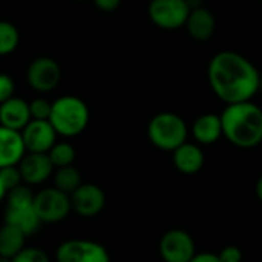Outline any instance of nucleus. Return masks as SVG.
Masks as SVG:
<instances>
[{
	"instance_id": "nucleus-1",
	"label": "nucleus",
	"mask_w": 262,
	"mask_h": 262,
	"mask_svg": "<svg viewBox=\"0 0 262 262\" xmlns=\"http://www.w3.org/2000/svg\"><path fill=\"white\" fill-rule=\"evenodd\" d=\"M207 80L221 101L235 104L250 101L259 92L261 72L239 52L221 51L209 61Z\"/></svg>"
},
{
	"instance_id": "nucleus-2",
	"label": "nucleus",
	"mask_w": 262,
	"mask_h": 262,
	"mask_svg": "<svg viewBox=\"0 0 262 262\" xmlns=\"http://www.w3.org/2000/svg\"><path fill=\"white\" fill-rule=\"evenodd\" d=\"M223 137L239 149H252L262 143V109L250 101L227 104L223 111Z\"/></svg>"
},
{
	"instance_id": "nucleus-3",
	"label": "nucleus",
	"mask_w": 262,
	"mask_h": 262,
	"mask_svg": "<svg viewBox=\"0 0 262 262\" xmlns=\"http://www.w3.org/2000/svg\"><path fill=\"white\" fill-rule=\"evenodd\" d=\"M49 123L55 129L57 135L71 138L80 135L89 123L88 104L74 95H63L52 101Z\"/></svg>"
},
{
	"instance_id": "nucleus-4",
	"label": "nucleus",
	"mask_w": 262,
	"mask_h": 262,
	"mask_svg": "<svg viewBox=\"0 0 262 262\" xmlns=\"http://www.w3.org/2000/svg\"><path fill=\"white\" fill-rule=\"evenodd\" d=\"M187 135L186 121L173 112H160L147 124V137L160 150L173 152L187 141Z\"/></svg>"
},
{
	"instance_id": "nucleus-5",
	"label": "nucleus",
	"mask_w": 262,
	"mask_h": 262,
	"mask_svg": "<svg viewBox=\"0 0 262 262\" xmlns=\"http://www.w3.org/2000/svg\"><path fill=\"white\" fill-rule=\"evenodd\" d=\"M32 207L43 223H60L71 213V198L55 187H46L34 195Z\"/></svg>"
},
{
	"instance_id": "nucleus-6",
	"label": "nucleus",
	"mask_w": 262,
	"mask_h": 262,
	"mask_svg": "<svg viewBox=\"0 0 262 262\" xmlns=\"http://www.w3.org/2000/svg\"><path fill=\"white\" fill-rule=\"evenodd\" d=\"M147 14L155 26L175 31L186 25L190 8L186 0H150Z\"/></svg>"
},
{
	"instance_id": "nucleus-7",
	"label": "nucleus",
	"mask_w": 262,
	"mask_h": 262,
	"mask_svg": "<svg viewBox=\"0 0 262 262\" xmlns=\"http://www.w3.org/2000/svg\"><path fill=\"white\" fill-rule=\"evenodd\" d=\"M55 262H111L104 246L91 239H68L57 247Z\"/></svg>"
},
{
	"instance_id": "nucleus-8",
	"label": "nucleus",
	"mask_w": 262,
	"mask_h": 262,
	"mask_svg": "<svg viewBox=\"0 0 262 262\" xmlns=\"http://www.w3.org/2000/svg\"><path fill=\"white\" fill-rule=\"evenodd\" d=\"M160 255L164 262H190L196 255L195 241L184 230H169L160 239Z\"/></svg>"
},
{
	"instance_id": "nucleus-9",
	"label": "nucleus",
	"mask_w": 262,
	"mask_h": 262,
	"mask_svg": "<svg viewBox=\"0 0 262 262\" xmlns=\"http://www.w3.org/2000/svg\"><path fill=\"white\" fill-rule=\"evenodd\" d=\"M26 78L34 91L40 94H48L58 86L61 80V69L54 58L38 57L32 60L28 66Z\"/></svg>"
},
{
	"instance_id": "nucleus-10",
	"label": "nucleus",
	"mask_w": 262,
	"mask_h": 262,
	"mask_svg": "<svg viewBox=\"0 0 262 262\" xmlns=\"http://www.w3.org/2000/svg\"><path fill=\"white\" fill-rule=\"evenodd\" d=\"M69 198L71 209L83 218L97 216L106 204V195L103 189L92 183H81L69 195Z\"/></svg>"
},
{
	"instance_id": "nucleus-11",
	"label": "nucleus",
	"mask_w": 262,
	"mask_h": 262,
	"mask_svg": "<svg viewBox=\"0 0 262 262\" xmlns=\"http://www.w3.org/2000/svg\"><path fill=\"white\" fill-rule=\"evenodd\" d=\"M20 134L26 154H48L57 143V132L49 120H31Z\"/></svg>"
},
{
	"instance_id": "nucleus-12",
	"label": "nucleus",
	"mask_w": 262,
	"mask_h": 262,
	"mask_svg": "<svg viewBox=\"0 0 262 262\" xmlns=\"http://www.w3.org/2000/svg\"><path fill=\"white\" fill-rule=\"evenodd\" d=\"M17 166L23 183H26L28 186L45 183L54 170L48 154H25Z\"/></svg>"
},
{
	"instance_id": "nucleus-13",
	"label": "nucleus",
	"mask_w": 262,
	"mask_h": 262,
	"mask_svg": "<svg viewBox=\"0 0 262 262\" xmlns=\"http://www.w3.org/2000/svg\"><path fill=\"white\" fill-rule=\"evenodd\" d=\"M29 121V103L23 98L12 97L0 104V126L21 132Z\"/></svg>"
},
{
	"instance_id": "nucleus-14",
	"label": "nucleus",
	"mask_w": 262,
	"mask_h": 262,
	"mask_svg": "<svg viewBox=\"0 0 262 262\" xmlns=\"http://www.w3.org/2000/svg\"><path fill=\"white\" fill-rule=\"evenodd\" d=\"M173 166L184 175L198 173L204 166V154L200 144L186 141L172 152Z\"/></svg>"
},
{
	"instance_id": "nucleus-15",
	"label": "nucleus",
	"mask_w": 262,
	"mask_h": 262,
	"mask_svg": "<svg viewBox=\"0 0 262 262\" xmlns=\"http://www.w3.org/2000/svg\"><path fill=\"white\" fill-rule=\"evenodd\" d=\"M25 144L21 134L0 126V169L17 166L25 157Z\"/></svg>"
},
{
	"instance_id": "nucleus-16",
	"label": "nucleus",
	"mask_w": 262,
	"mask_h": 262,
	"mask_svg": "<svg viewBox=\"0 0 262 262\" xmlns=\"http://www.w3.org/2000/svg\"><path fill=\"white\" fill-rule=\"evenodd\" d=\"M190 130L196 144L210 146L223 137L221 117L216 114H204L193 121Z\"/></svg>"
},
{
	"instance_id": "nucleus-17",
	"label": "nucleus",
	"mask_w": 262,
	"mask_h": 262,
	"mask_svg": "<svg viewBox=\"0 0 262 262\" xmlns=\"http://www.w3.org/2000/svg\"><path fill=\"white\" fill-rule=\"evenodd\" d=\"M184 26L193 40L206 41L212 38L216 31V18L207 8L201 6L190 11Z\"/></svg>"
},
{
	"instance_id": "nucleus-18",
	"label": "nucleus",
	"mask_w": 262,
	"mask_h": 262,
	"mask_svg": "<svg viewBox=\"0 0 262 262\" xmlns=\"http://www.w3.org/2000/svg\"><path fill=\"white\" fill-rule=\"evenodd\" d=\"M5 224H9V226L15 227L25 236H31L40 229L41 221L38 220L34 207H21V209H9V207H6Z\"/></svg>"
},
{
	"instance_id": "nucleus-19",
	"label": "nucleus",
	"mask_w": 262,
	"mask_h": 262,
	"mask_svg": "<svg viewBox=\"0 0 262 262\" xmlns=\"http://www.w3.org/2000/svg\"><path fill=\"white\" fill-rule=\"evenodd\" d=\"M26 236L9 224L0 227V256L12 259L20 250L25 249Z\"/></svg>"
},
{
	"instance_id": "nucleus-20",
	"label": "nucleus",
	"mask_w": 262,
	"mask_h": 262,
	"mask_svg": "<svg viewBox=\"0 0 262 262\" xmlns=\"http://www.w3.org/2000/svg\"><path fill=\"white\" fill-rule=\"evenodd\" d=\"M81 184V173L74 166H66L57 169L54 175V187L66 195H71Z\"/></svg>"
},
{
	"instance_id": "nucleus-21",
	"label": "nucleus",
	"mask_w": 262,
	"mask_h": 262,
	"mask_svg": "<svg viewBox=\"0 0 262 262\" xmlns=\"http://www.w3.org/2000/svg\"><path fill=\"white\" fill-rule=\"evenodd\" d=\"M48 157L55 169L72 166L75 160V147L68 141H57L48 152Z\"/></svg>"
},
{
	"instance_id": "nucleus-22",
	"label": "nucleus",
	"mask_w": 262,
	"mask_h": 262,
	"mask_svg": "<svg viewBox=\"0 0 262 262\" xmlns=\"http://www.w3.org/2000/svg\"><path fill=\"white\" fill-rule=\"evenodd\" d=\"M20 43V34L14 23L0 20V57L12 54Z\"/></svg>"
},
{
	"instance_id": "nucleus-23",
	"label": "nucleus",
	"mask_w": 262,
	"mask_h": 262,
	"mask_svg": "<svg viewBox=\"0 0 262 262\" xmlns=\"http://www.w3.org/2000/svg\"><path fill=\"white\" fill-rule=\"evenodd\" d=\"M34 195L32 190L25 186V184H20L14 189H11L8 193H6V203H8V207L9 209H21V207H32V203H34Z\"/></svg>"
},
{
	"instance_id": "nucleus-24",
	"label": "nucleus",
	"mask_w": 262,
	"mask_h": 262,
	"mask_svg": "<svg viewBox=\"0 0 262 262\" xmlns=\"http://www.w3.org/2000/svg\"><path fill=\"white\" fill-rule=\"evenodd\" d=\"M12 262H51L48 253L40 247H25L20 250L14 258Z\"/></svg>"
},
{
	"instance_id": "nucleus-25",
	"label": "nucleus",
	"mask_w": 262,
	"mask_h": 262,
	"mask_svg": "<svg viewBox=\"0 0 262 262\" xmlns=\"http://www.w3.org/2000/svg\"><path fill=\"white\" fill-rule=\"evenodd\" d=\"M51 109H52V103L48 101L46 98H34L29 103L31 120H49Z\"/></svg>"
},
{
	"instance_id": "nucleus-26",
	"label": "nucleus",
	"mask_w": 262,
	"mask_h": 262,
	"mask_svg": "<svg viewBox=\"0 0 262 262\" xmlns=\"http://www.w3.org/2000/svg\"><path fill=\"white\" fill-rule=\"evenodd\" d=\"M0 180L6 189V193L20 186L21 184V175H20V170H18V166H8V167H2L0 169Z\"/></svg>"
},
{
	"instance_id": "nucleus-27",
	"label": "nucleus",
	"mask_w": 262,
	"mask_h": 262,
	"mask_svg": "<svg viewBox=\"0 0 262 262\" xmlns=\"http://www.w3.org/2000/svg\"><path fill=\"white\" fill-rule=\"evenodd\" d=\"M15 83L8 74H0V104L14 97Z\"/></svg>"
},
{
	"instance_id": "nucleus-28",
	"label": "nucleus",
	"mask_w": 262,
	"mask_h": 262,
	"mask_svg": "<svg viewBox=\"0 0 262 262\" xmlns=\"http://www.w3.org/2000/svg\"><path fill=\"white\" fill-rule=\"evenodd\" d=\"M218 258L221 262H241L243 261V250L236 246H227L218 253Z\"/></svg>"
},
{
	"instance_id": "nucleus-29",
	"label": "nucleus",
	"mask_w": 262,
	"mask_h": 262,
	"mask_svg": "<svg viewBox=\"0 0 262 262\" xmlns=\"http://www.w3.org/2000/svg\"><path fill=\"white\" fill-rule=\"evenodd\" d=\"M94 2V5L100 9V11H103V12H112V11H115L118 6H120V3H121V0H92Z\"/></svg>"
},
{
	"instance_id": "nucleus-30",
	"label": "nucleus",
	"mask_w": 262,
	"mask_h": 262,
	"mask_svg": "<svg viewBox=\"0 0 262 262\" xmlns=\"http://www.w3.org/2000/svg\"><path fill=\"white\" fill-rule=\"evenodd\" d=\"M190 262H221L218 255L215 253H210V252H204V253H196Z\"/></svg>"
},
{
	"instance_id": "nucleus-31",
	"label": "nucleus",
	"mask_w": 262,
	"mask_h": 262,
	"mask_svg": "<svg viewBox=\"0 0 262 262\" xmlns=\"http://www.w3.org/2000/svg\"><path fill=\"white\" fill-rule=\"evenodd\" d=\"M256 196H258V200L262 203V177L258 180V183H256Z\"/></svg>"
},
{
	"instance_id": "nucleus-32",
	"label": "nucleus",
	"mask_w": 262,
	"mask_h": 262,
	"mask_svg": "<svg viewBox=\"0 0 262 262\" xmlns=\"http://www.w3.org/2000/svg\"><path fill=\"white\" fill-rule=\"evenodd\" d=\"M3 198H6V189H5V186H3V183H2V180H0V201H2Z\"/></svg>"
},
{
	"instance_id": "nucleus-33",
	"label": "nucleus",
	"mask_w": 262,
	"mask_h": 262,
	"mask_svg": "<svg viewBox=\"0 0 262 262\" xmlns=\"http://www.w3.org/2000/svg\"><path fill=\"white\" fill-rule=\"evenodd\" d=\"M0 262H12V259H9V258H3V256H0Z\"/></svg>"
},
{
	"instance_id": "nucleus-34",
	"label": "nucleus",
	"mask_w": 262,
	"mask_h": 262,
	"mask_svg": "<svg viewBox=\"0 0 262 262\" xmlns=\"http://www.w3.org/2000/svg\"><path fill=\"white\" fill-rule=\"evenodd\" d=\"M259 91L262 92V74H261V80H259Z\"/></svg>"
},
{
	"instance_id": "nucleus-35",
	"label": "nucleus",
	"mask_w": 262,
	"mask_h": 262,
	"mask_svg": "<svg viewBox=\"0 0 262 262\" xmlns=\"http://www.w3.org/2000/svg\"><path fill=\"white\" fill-rule=\"evenodd\" d=\"M77 2H83V0H77Z\"/></svg>"
}]
</instances>
